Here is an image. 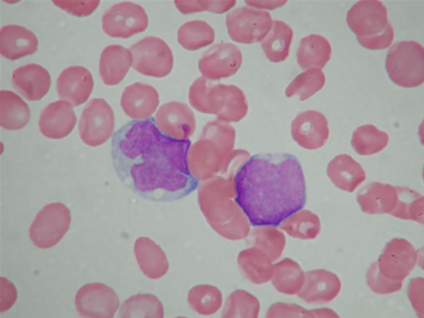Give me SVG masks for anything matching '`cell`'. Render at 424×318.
<instances>
[{
  "label": "cell",
  "instance_id": "30",
  "mask_svg": "<svg viewBox=\"0 0 424 318\" xmlns=\"http://www.w3.org/2000/svg\"><path fill=\"white\" fill-rule=\"evenodd\" d=\"M280 226L291 236L304 240L315 239L321 229L319 217L308 210H298Z\"/></svg>",
  "mask_w": 424,
  "mask_h": 318
},
{
  "label": "cell",
  "instance_id": "4",
  "mask_svg": "<svg viewBox=\"0 0 424 318\" xmlns=\"http://www.w3.org/2000/svg\"><path fill=\"white\" fill-rule=\"evenodd\" d=\"M225 23L231 40L251 44L264 39L271 30L273 21L268 11L242 6L229 12Z\"/></svg>",
  "mask_w": 424,
  "mask_h": 318
},
{
  "label": "cell",
  "instance_id": "18",
  "mask_svg": "<svg viewBox=\"0 0 424 318\" xmlns=\"http://www.w3.org/2000/svg\"><path fill=\"white\" fill-rule=\"evenodd\" d=\"M158 104L157 90L152 86L141 82L126 86L120 99L122 110L135 121L150 119Z\"/></svg>",
  "mask_w": 424,
  "mask_h": 318
},
{
  "label": "cell",
  "instance_id": "6",
  "mask_svg": "<svg viewBox=\"0 0 424 318\" xmlns=\"http://www.w3.org/2000/svg\"><path fill=\"white\" fill-rule=\"evenodd\" d=\"M133 68L138 72L156 78L167 76L173 68L174 58L168 45L162 39L148 36L131 46Z\"/></svg>",
  "mask_w": 424,
  "mask_h": 318
},
{
  "label": "cell",
  "instance_id": "19",
  "mask_svg": "<svg viewBox=\"0 0 424 318\" xmlns=\"http://www.w3.org/2000/svg\"><path fill=\"white\" fill-rule=\"evenodd\" d=\"M305 281L298 297L309 304H326L339 294L341 282L334 272L318 269L305 273Z\"/></svg>",
  "mask_w": 424,
  "mask_h": 318
},
{
  "label": "cell",
  "instance_id": "10",
  "mask_svg": "<svg viewBox=\"0 0 424 318\" xmlns=\"http://www.w3.org/2000/svg\"><path fill=\"white\" fill-rule=\"evenodd\" d=\"M414 246L403 238H394L385 245L377 263L380 274L389 281L403 282L418 261Z\"/></svg>",
  "mask_w": 424,
  "mask_h": 318
},
{
  "label": "cell",
  "instance_id": "11",
  "mask_svg": "<svg viewBox=\"0 0 424 318\" xmlns=\"http://www.w3.org/2000/svg\"><path fill=\"white\" fill-rule=\"evenodd\" d=\"M76 309L83 317L111 318L118 309L119 301L117 293L102 283H89L77 292Z\"/></svg>",
  "mask_w": 424,
  "mask_h": 318
},
{
  "label": "cell",
  "instance_id": "7",
  "mask_svg": "<svg viewBox=\"0 0 424 318\" xmlns=\"http://www.w3.org/2000/svg\"><path fill=\"white\" fill-rule=\"evenodd\" d=\"M114 113L110 106L102 98L88 101L81 113L79 135L86 145L92 147L105 143L113 135Z\"/></svg>",
  "mask_w": 424,
  "mask_h": 318
},
{
  "label": "cell",
  "instance_id": "12",
  "mask_svg": "<svg viewBox=\"0 0 424 318\" xmlns=\"http://www.w3.org/2000/svg\"><path fill=\"white\" fill-rule=\"evenodd\" d=\"M242 63L239 48L230 42L218 43L209 48L200 57L198 69L202 77L218 80L235 74Z\"/></svg>",
  "mask_w": 424,
  "mask_h": 318
},
{
  "label": "cell",
  "instance_id": "20",
  "mask_svg": "<svg viewBox=\"0 0 424 318\" xmlns=\"http://www.w3.org/2000/svg\"><path fill=\"white\" fill-rule=\"evenodd\" d=\"M15 90L28 101H39L48 92L50 75L43 66L30 63L15 69L12 75Z\"/></svg>",
  "mask_w": 424,
  "mask_h": 318
},
{
  "label": "cell",
  "instance_id": "26",
  "mask_svg": "<svg viewBox=\"0 0 424 318\" xmlns=\"http://www.w3.org/2000/svg\"><path fill=\"white\" fill-rule=\"evenodd\" d=\"M0 125L6 130H19L29 121L30 112L28 104L10 90L0 92Z\"/></svg>",
  "mask_w": 424,
  "mask_h": 318
},
{
  "label": "cell",
  "instance_id": "8",
  "mask_svg": "<svg viewBox=\"0 0 424 318\" xmlns=\"http://www.w3.org/2000/svg\"><path fill=\"white\" fill-rule=\"evenodd\" d=\"M102 29L112 37L128 38L144 32L148 19L140 5L124 1L113 5L102 16Z\"/></svg>",
  "mask_w": 424,
  "mask_h": 318
},
{
  "label": "cell",
  "instance_id": "36",
  "mask_svg": "<svg viewBox=\"0 0 424 318\" xmlns=\"http://www.w3.org/2000/svg\"><path fill=\"white\" fill-rule=\"evenodd\" d=\"M394 37V28L389 23L385 30L379 34L370 37H356V39L364 48L371 50H377L388 48L392 44Z\"/></svg>",
  "mask_w": 424,
  "mask_h": 318
},
{
  "label": "cell",
  "instance_id": "24",
  "mask_svg": "<svg viewBox=\"0 0 424 318\" xmlns=\"http://www.w3.org/2000/svg\"><path fill=\"white\" fill-rule=\"evenodd\" d=\"M327 172L338 188L349 192H354L366 179L362 166L347 154L339 155L331 160Z\"/></svg>",
  "mask_w": 424,
  "mask_h": 318
},
{
  "label": "cell",
  "instance_id": "5",
  "mask_svg": "<svg viewBox=\"0 0 424 318\" xmlns=\"http://www.w3.org/2000/svg\"><path fill=\"white\" fill-rule=\"evenodd\" d=\"M70 220V212L66 205L50 203L37 214L29 229V237L39 248H52L67 232Z\"/></svg>",
  "mask_w": 424,
  "mask_h": 318
},
{
  "label": "cell",
  "instance_id": "23",
  "mask_svg": "<svg viewBox=\"0 0 424 318\" xmlns=\"http://www.w3.org/2000/svg\"><path fill=\"white\" fill-rule=\"evenodd\" d=\"M133 61L131 51L120 45H110L101 53L99 71L103 82L108 86L119 83Z\"/></svg>",
  "mask_w": 424,
  "mask_h": 318
},
{
  "label": "cell",
  "instance_id": "9",
  "mask_svg": "<svg viewBox=\"0 0 424 318\" xmlns=\"http://www.w3.org/2000/svg\"><path fill=\"white\" fill-rule=\"evenodd\" d=\"M247 111L243 92L234 85L222 83L207 86L203 103V112L216 114L222 121H238Z\"/></svg>",
  "mask_w": 424,
  "mask_h": 318
},
{
  "label": "cell",
  "instance_id": "22",
  "mask_svg": "<svg viewBox=\"0 0 424 318\" xmlns=\"http://www.w3.org/2000/svg\"><path fill=\"white\" fill-rule=\"evenodd\" d=\"M38 40L30 30L17 26L8 25L1 28V54L10 60H16L32 54L37 50Z\"/></svg>",
  "mask_w": 424,
  "mask_h": 318
},
{
  "label": "cell",
  "instance_id": "14",
  "mask_svg": "<svg viewBox=\"0 0 424 318\" xmlns=\"http://www.w3.org/2000/svg\"><path fill=\"white\" fill-rule=\"evenodd\" d=\"M291 131L293 140L307 150L322 147L329 135L325 116L314 110L298 114L291 123Z\"/></svg>",
  "mask_w": 424,
  "mask_h": 318
},
{
  "label": "cell",
  "instance_id": "17",
  "mask_svg": "<svg viewBox=\"0 0 424 318\" xmlns=\"http://www.w3.org/2000/svg\"><path fill=\"white\" fill-rule=\"evenodd\" d=\"M56 87L61 99L73 106H77L84 103L89 97L93 88V79L87 68L73 66L60 73Z\"/></svg>",
  "mask_w": 424,
  "mask_h": 318
},
{
  "label": "cell",
  "instance_id": "35",
  "mask_svg": "<svg viewBox=\"0 0 424 318\" xmlns=\"http://www.w3.org/2000/svg\"><path fill=\"white\" fill-rule=\"evenodd\" d=\"M99 1H53L57 6L66 12L77 16L86 17L97 8Z\"/></svg>",
  "mask_w": 424,
  "mask_h": 318
},
{
  "label": "cell",
  "instance_id": "39",
  "mask_svg": "<svg viewBox=\"0 0 424 318\" xmlns=\"http://www.w3.org/2000/svg\"><path fill=\"white\" fill-rule=\"evenodd\" d=\"M245 3L254 8L263 9H275L284 5L287 1H245Z\"/></svg>",
  "mask_w": 424,
  "mask_h": 318
},
{
  "label": "cell",
  "instance_id": "16",
  "mask_svg": "<svg viewBox=\"0 0 424 318\" xmlns=\"http://www.w3.org/2000/svg\"><path fill=\"white\" fill-rule=\"evenodd\" d=\"M76 122L73 106L66 101L58 100L45 107L40 115L38 126L46 137L60 139L72 132Z\"/></svg>",
  "mask_w": 424,
  "mask_h": 318
},
{
  "label": "cell",
  "instance_id": "27",
  "mask_svg": "<svg viewBox=\"0 0 424 318\" xmlns=\"http://www.w3.org/2000/svg\"><path fill=\"white\" fill-rule=\"evenodd\" d=\"M293 34L291 28L285 21H273L271 30L261 41L264 54L270 61L279 63L288 57Z\"/></svg>",
  "mask_w": 424,
  "mask_h": 318
},
{
  "label": "cell",
  "instance_id": "3",
  "mask_svg": "<svg viewBox=\"0 0 424 318\" xmlns=\"http://www.w3.org/2000/svg\"><path fill=\"white\" fill-rule=\"evenodd\" d=\"M390 79L401 87L414 88L424 81V48L414 41L394 44L385 60Z\"/></svg>",
  "mask_w": 424,
  "mask_h": 318
},
{
  "label": "cell",
  "instance_id": "25",
  "mask_svg": "<svg viewBox=\"0 0 424 318\" xmlns=\"http://www.w3.org/2000/svg\"><path fill=\"white\" fill-rule=\"evenodd\" d=\"M331 55L330 43L325 37L317 34L303 37L296 53L298 63L302 69H322L330 59Z\"/></svg>",
  "mask_w": 424,
  "mask_h": 318
},
{
  "label": "cell",
  "instance_id": "2",
  "mask_svg": "<svg viewBox=\"0 0 424 318\" xmlns=\"http://www.w3.org/2000/svg\"><path fill=\"white\" fill-rule=\"evenodd\" d=\"M235 201L253 226H277L306 201L298 159L291 154L251 157L234 177Z\"/></svg>",
  "mask_w": 424,
  "mask_h": 318
},
{
  "label": "cell",
  "instance_id": "34",
  "mask_svg": "<svg viewBox=\"0 0 424 318\" xmlns=\"http://www.w3.org/2000/svg\"><path fill=\"white\" fill-rule=\"evenodd\" d=\"M367 283L373 292L381 295L398 292L403 286V282L391 281L383 277L378 270L376 261L367 270Z\"/></svg>",
  "mask_w": 424,
  "mask_h": 318
},
{
  "label": "cell",
  "instance_id": "28",
  "mask_svg": "<svg viewBox=\"0 0 424 318\" xmlns=\"http://www.w3.org/2000/svg\"><path fill=\"white\" fill-rule=\"evenodd\" d=\"M177 41L187 50H197L213 43V28L204 20H191L183 23L177 30Z\"/></svg>",
  "mask_w": 424,
  "mask_h": 318
},
{
  "label": "cell",
  "instance_id": "29",
  "mask_svg": "<svg viewBox=\"0 0 424 318\" xmlns=\"http://www.w3.org/2000/svg\"><path fill=\"white\" fill-rule=\"evenodd\" d=\"M389 135L375 126H358L353 132L351 144L360 155H371L382 151L387 146Z\"/></svg>",
  "mask_w": 424,
  "mask_h": 318
},
{
  "label": "cell",
  "instance_id": "31",
  "mask_svg": "<svg viewBox=\"0 0 424 318\" xmlns=\"http://www.w3.org/2000/svg\"><path fill=\"white\" fill-rule=\"evenodd\" d=\"M396 188L398 203L392 215L423 224V196L409 187L396 186Z\"/></svg>",
  "mask_w": 424,
  "mask_h": 318
},
{
  "label": "cell",
  "instance_id": "21",
  "mask_svg": "<svg viewBox=\"0 0 424 318\" xmlns=\"http://www.w3.org/2000/svg\"><path fill=\"white\" fill-rule=\"evenodd\" d=\"M356 199L365 213L392 215L398 203L397 188L388 183L371 182L359 190Z\"/></svg>",
  "mask_w": 424,
  "mask_h": 318
},
{
  "label": "cell",
  "instance_id": "33",
  "mask_svg": "<svg viewBox=\"0 0 424 318\" xmlns=\"http://www.w3.org/2000/svg\"><path fill=\"white\" fill-rule=\"evenodd\" d=\"M280 279V289L288 294L298 293L301 290L305 275L300 266L291 259L284 261Z\"/></svg>",
  "mask_w": 424,
  "mask_h": 318
},
{
  "label": "cell",
  "instance_id": "13",
  "mask_svg": "<svg viewBox=\"0 0 424 318\" xmlns=\"http://www.w3.org/2000/svg\"><path fill=\"white\" fill-rule=\"evenodd\" d=\"M346 21L356 37H370L384 32L389 22L387 9L378 0H362L348 11Z\"/></svg>",
  "mask_w": 424,
  "mask_h": 318
},
{
  "label": "cell",
  "instance_id": "15",
  "mask_svg": "<svg viewBox=\"0 0 424 318\" xmlns=\"http://www.w3.org/2000/svg\"><path fill=\"white\" fill-rule=\"evenodd\" d=\"M154 121L162 132L177 139H189L195 128V119L190 108L181 102L172 101L162 105Z\"/></svg>",
  "mask_w": 424,
  "mask_h": 318
},
{
  "label": "cell",
  "instance_id": "37",
  "mask_svg": "<svg viewBox=\"0 0 424 318\" xmlns=\"http://www.w3.org/2000/svg\"><path fill=\"white\" fill-rule=\"evenodd\" d=\"M407 294L417 315L423 317V278L412 279L408 285Z\"/></svg>",
  "mask_w": 424,
  "mask_h": 318
},
{
  "label": "cell",
  "instance_id": "38",
  "mask_svg": "<svg viewBox=\"0 0 424 318\" xmlns=\"http://www.w3.org/2000/svg\"><path fill=\"white\" fill-rule=\"evenodd\" d=\"M175 6L181 13L188 14L203 11H210L211 1H175Z\"/></svg>",
  "mask_w": 424,
  "mask_h": 318
},
{
  "label": "cell",
  "instance_id": "32",
  "mask_svg": "<svg viewBox=\"0 0 424 318\" xmlns=\"http://www.w3.org/2000/svg\"><path fill=\"white\" fill-rule=\"evenodd\" d=\"M325 84V75L322 70L311 68L296 77L287 87L285 95L288 97L298 95L301 101H305L320 90Z\"/></svg>",
  "mask_w": 424,
  "mask_h": 318
},
{
  "label": "cell",
  "instance_id": "1",
  "mask_svg": "<svg viewBox=\"0 0 424 318\" xmlns=\"http://www.w3.org/2000/svg\"><path fill=\"white\" fill-rule=\"evenodd\" d=\"M189 139L162 132L152 118L131 121L115 132L111 143L114 168L122 181L144 198L172 201L198 186L191 173Z\"/></svg>",
  "mask_w": 424,
  "mask_h": 318
}]
</instances>
